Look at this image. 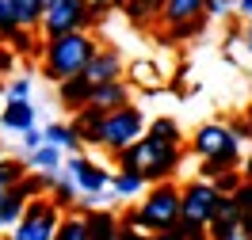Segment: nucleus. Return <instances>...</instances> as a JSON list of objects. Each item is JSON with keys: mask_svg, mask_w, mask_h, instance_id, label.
<instances>
[{"mask_svg": "<svg viewBox=\"0 0 252 240\" xmlns=\"http://www.w3.org/2000/svg\"><path fill=\"white\" fill-rule=\"evenodd\" d=\"M218 206H221V191L214 179H195V183L184 187V217L188 221L210 225L218 217Z\"/></svg>", "mask_w": 252, "mask_h": 240, "instance_id": "obj_8", "label": "nucleus"}, {"mask_svg": "<svg viewBox=\"0 0 252 240\" xmlns=\"http://www.w3.org/2000/svg\"><path fill=\"white\" fill-rule=\"evenodd\" d=\"M237 12H241L245 19H252V0H237Z\"/></svg>", "mask_w": 252, "mask_h": 240, "instance_id": "obj_38", "label": "nucleus"}, {"mask_svg": "<svg viewBox=\"0 0 252 240\" xmlns=\"http://www.w3.org/2000/svg\"><path fill=\"white\" fill-rule=\"evenodd\" d=\"M50 4H58V0H46V8H50Z\"/></svg>", "mask_w": 252, "mask_h": 240, "instance_id": "obj_44", "label": "nucleus"}, {"mask_svg": "<svg viewBox=\"0 0 252 240\" xmlns=\"http://www.w3.org/2000/svg\"><path fill=\"white\" fill-rule=\"evenodd\" d=\"M206 16V0H164L160 4V23H195Z\"/></svg>", "mask_w": 252, "mask_h": 240, "instance_id": "obj_13", "label": "nucleus"}, {"mask_svg": "<svg viewBox=\"0 0 252 240\" xmlns=\"http://www.w3.org/2000/svg\"><path fill=\"white\" fill-rule=\"evenodd\" d=\"M65 172L77 179L80 194H111V172L99 168L95 160H88L84 153H69L65 157Z\"/></svg>", "mask_w": 252, "mask_h": 240, "instance_id": "obj_9", "label": "nucleus"}, {"mask_svg": "<svg viewBox=\"0 0 252 240\" xmlns=\"http://www.w3.org/2000/svg\"><path fill=\"white\" fill-rule=\"evenodd\" d=\"M50 198H54L62 210H73V206H80V198H84V194H80L77 179L69 176V172H62V176L54 179V187H50Z\"/></svg>", "mask_w": 252, "mask_h": 240, "instance_id": "obj_22", "label": "nucleus"}, {"mask_svg": "<svg viewBox=\"0 0 252 240\" xmlns=\"http://www.w3.org/2000/svg\"><path fill=\"white\" fill-rule=\"evenodd\" d=\"M237 12V0H206V16L210 19H229Z\"/></svg>", "mask_w": 252, "mask_h": 240, "instance_id": "obj_33", "label": "nucleus"}, {"mask_svg": "<svg viewBox=\"0 0 252 240\" xmlns=\"http://www.w3.org/2000/svg\"><path fill=\"white\" fill-rule=\"evenodd\" d=\"M249 23H252V19H249Z\"/></svg>", "mask_w": 252, "mask_h": 240, "instance_id": "obj_45", "label": "nucleus"}, {"mask_svg": "<svg viewBox=\"0 0 252 240\" xmlns=\"http://www.w3.org/2000/svg\"><path fill=\"white\" fill-rule=\"evenodd\" d=\"M206 19H195V23H164V31H160V42L164 46H176V42H188V38H195V34L203 31Z\"/></svg>", "mask_w": 252, "mask_h": 240, "instance_id": "obj_27", "label": "nucleus"}, {"mask_svg": "<svg viewBox=\"0 0 252 240\" xmlns=\"http://www.w3.org/2000/svg\"><path fill=\"white\" fill-rule=\"evenodd\" d=\"M27 202H31V198L19 191V183H16L12 191L0 198V229H12L16 221H23V213H27Z\"/></svg>", "mask_w": 252, "mask_h": 240, "instance_id": "obj_18", "label": "nucleus"}, {"mask_svg": "<svg viewBox=\"0 0 252 240\" xmlns=\"http://www.w3.org/2000/svg\"><path fill=\"white\" fill-rule=\"evenodd\" d=\"M27 172H31V168H27V157H23V160H16V157H0V198L12 191V187H16V183L27 176Z\"/></svg>", "mask_w": 252, "mask_h": 240, "instance_id": "obj_23", "label": "nucleus"}, {"mask_svg": "<svg viewBox=\"0 0 252 240\" xmlns=\"http://www.w3.org/2000/svg\"><path fill=\"white\" fill-rule=\"evenodd\" d=\"M126 103H130V84L126 80H107V84L92 88V107H99V111H119Z\"/></svg>", "mask_w": 252, "mask_h": 240, "instance_id": "obj_15", "label": "nucleus"}, {"mask_svg": "<svg viewBox=\"0 0 252 240\" xmlns=\"http://www.w3.org/2000/svg\"><path fill=\"white\" fill-rule=\"evenodd\" d=\"M126 65H123V53L115 46H99V53H95L92 61H88V69H84V77L92 80V84H107V80H123Z\"/></svg>", "mask_w": 252, "mask_h": 240, "instance_id": "obj_10", "label": "nucleus"}, {"mask_svg": "<svg viewBox=\"0 0 252 240\" xmlns=\"http://www.w3.org/2000/svg\"><path fill=\"white\" fill-rule=\"evenodd\" d=\"M92 27H95V12H92L88 0H58V4L46 8L42 27H38V38H58V34L92 31Z\"/></svg>", "mask_w": 252, "mask_h": 240, "instance_id": "obj_5", "label": "nucleus"}, {"mask_svg": "<svg viewBox=\"0 0 252 240\" xmlns=\"http://www.w3.org/2000/svg\"><path fill=\"white\" fill-rule=\"evenodd\" d=\"M172 237H176V240H210V225L180 217V221H176V229H172Z\"/></svg>", "mask_w": 252, "mask_h": 240, "instance_id": "obj_28", "label": "nucleus"}, {"mask_svg": "<svg viewBox=\"0 0 252 240\" xmlns=\"http://www.w3.org/2000/svg\"><path fill=\"white\" fill-rule=\"evenodd\" d=\"M19 137H23V153H34V149H38V145H46V130H27V133H19Z\"/></svg>", "mask_w": 252, "mask_h": 240, "instance_id": "obj_34", "label": "nucleus"}, {"mask_svg": "<svg viewBox=\"0 0 252 240\" xmlns=\"http://www.w3.org/2000/svg\"><path fill=\"white\" fill-rule=\"evenodd\" d=\"M92 88L95 84L84 77V73H80V77H69V80L58 84V103H62L69 114H77V111H84V107L92 103Z\"/></svg>", "mask_w": 252, "mask_h": 240, "instance_id": "obj_11", "label": "nucleus"}, {"mask_svg": "<svg viewBox=\"0 0 252 240\" xmlns=\"http://www.w3.org/2000/svg\"><path fill=\"white\" fill-rule=\"evenodd\" d=\"M180 157H184V145H168V141H157L145 133L138 145H130L123 153H115L119 168L123 172H142L149 183H164L180 172Z\"/></svg>", "mask_w": 252, "mask_h": 240, "instance_id": "obj_2", "label": "nucleus"}, {"mask_svg": "<svg viewBox=\"0 0 252 240\" xmlns=\"http://www.w3.org/2000/svg\"><path fill=\"white\" fill-rule=\"evenodd\" d=\"M16 4V19L19 27H31V31H38L42 27V16H46V0H12Z\"/></svg>", "mask_w": 252, "mask_h": 240, "instance_id": "obj_24", "label": "nucleus"}, {"mask_svg": "<svg viewBox=\"0 0 252 240\" xmlns=\"http://www.w3.org/2000/svg\"><path fill=\"white\" fill-rule=\"evenodd\" d=\"M241 172H245V179H252V153L241 160Z\"/></svg>", "mask_w": 252, "mask_h": 240, "instance_id": "obj_39", "label": "nucleus"}, {"mask_svg": "<svg viewBox=\"0 0 252 240\" xmlns=\"http://www.w3.org/2000/svg\"><path fill=\"white\" fill-rule=\"evenodd\" d=\"M138 210H142L145 233H172L176 221L184 217V187H176L172 179L149 183V191L142 194Z\"/></svg>", "mask_w": 252, "mask_h": 240, "instance_id": "obj_3", "label": "nucleus"}, {"mask_svg": "<svg viewBox=\"0 0 252 240\" xmlns=\"http://www.w3.org/2000/svg\"><path fill=\"white\" fill-rule=\"evenodd\" d=\"M88 4H111V8H115V0H88Z\"/></svg>", "mask_w": 252, "mask_h": 240, "instance_id": "obj_43", "label": "nucleus"}, {"mask_svg": "<svg viewBox=\"0 0 252 240\" xmlns=\"http://www.w3.org/2000/svg\"><path fill=\"white\" fill-rule=\"evenodd\" d=\"M88 240H115L123 229V217H115L111 210H88Z\"/></svg>", "mask_w": 252, "mask_h": 240, "instance_id": "obj_17", "label": "nucleus"}, {"mask_svg": "<svg viewBox=\"0 0 252 240\" xmlns=\"http://www.w3.org/2000/svg\"><path fill=\"white\" fill-rule=\"evenodd\" d=\"M241 46H245V50L252 53V23H249V31H245V38H241Z\"/></svg>", "mask_w": 252, "mask_h": 240, "instance_id": "obj_40", "label": "nucleus"}, {"mask_svg": "<svg viewBox=\"0 0 252 240\" xmlns=\"http://www.w3.org/2000/svg\"><path fill=\"white\" fill-rule=\"evenodd\" d=\"M115 240H153V233H138V229H126V225H123Z\"/></svg>", "mask_w": 252, "mask_h": 240, "instance_id": "obj_36", "label": "nucleus"}, {"mask_svg": "<svg viewBox=\"0 0 252 240\" xmlns=\"http://www.w3.org/2000/svg\"><path fill=\"white\" fill-rule=\"evenodd\" d=\"M99 53V42L92 38V31H69V34H58V38H42V73L46 80L62 84L69 77H80L88 61Z\"/></svg>", "mask_w": 252, "mask_h": 240, "instance_id": "obj_1", "label": "nucleus"}, {"mask_svg": "<svg viewBox=\"0 0 252 240\" xmlns=\"http://www.w3.org/2000/svg\"><path fill=\"white\" fill-rule=\"evenodd\" d=\"M130 77L138 80V84H160L157 65H153V61H134V65H130Z\"/></svg>", "mask_w": 252, "mask_h": 240, "instance_id": "obj_30", "label": "nucleus"}, {"mask_svg": "<svg viewBox=\"0 0 252 240\" xmlns=\"http://www.w3.org/2000/svg\"><path fill=\"white\" fill-rule=\"evenodd\" d=\"M54 240H88V217L84 213H62Z\"/></svg>", "mask_w": 252, "mask_h": 240, "instance_id": "obj_25", "label": "nucleus"}, {"mask_svg": "<svg viewBox=\"0 0 252 240\" xmlns=\"http://www.w3.org/2000/svg\"><path fill=\"white\" fill-rule=\"evenodd\" d=\"M145 130H149V122H145V114L138 111L134 103H126L119 111H107V122H103V149H107V153H123V149L142 141Z\"/></svg>", "mask_w": 252, "mask_h": 240, "instance_id": "obj_6", "label": "nucleus"}, {"mask_svg": "<svg viewBox=\"0 0 252 240\" xmlns=\"http://www.w3.org/2000/svg\"><path fill=\"white\" fill-rule=\"evenodd\" d=\"M4 96H8V99H31V77H27V73H19V77L4 88Z\"/></svg>", "mask_w": 252, "mask_h": 240, "instance_id": "obj_31", "label": "nucleus"}, {"mask_svg": "<svg viewBox=\"0 0 252 240\" xmlns=\"http://www.w3.org/2000/svg\"><path fill=\"white\" fill-rule=\"evenodd\" d=\"M145 133H149V137H157V141H168V145H184V133H180V122H176V118H168V114H160V118H153Z\"/></svg>", "mask_w": 252, "mask_h": 240, "instance_id": "obj_26", "label": "nucleus"}, {"mask_svg": "<svg viewBox=\"0 0 252 240\" xmlns=\"http://www.w3.org/2000/svg\"><path fill=\"white\" fill-rule=\"evenodd\" d=\"M58 225H62V206H58L50 194H42V198H31V202H27L23 221H16L8 229V240H54Z\"/></svg>", "mask_w": 252, "mask_h": 240, "instance_id": "obj_4", "label": "nucleus"}, {"mask_svg": "<svg viewBox=\"0 0 252 240\" xmlns=\"http://www.w3.org/2000/svg\"><path fill=\"white\" fill-rule=\"evenodd\" d=\"M145 187H149V179L142 176V172H115L111 176V194L115 198H138V194H145Z\"/></svg>", "mask_w": 252, "mask_h": 240, "instance_id": "obj_19", "label": "nucleus"}, {"mask_svg": "<svg viewBox=\"0 0 252 240\" xmlns=\"http://www.w3.org/2000/svg\"><path fill=\"white\" fill-rule=\"evenodd\" d=\"M237 202H241V221H245V229L252 233V179H245V183H241Z\"/></svg>", "mask_w": 252, "mask_h": 240, "instance_id": "obj_29", "label": "nucleus"}, {"mask_svg": "<svg viewBox=\"0 0 252 240\" xmlns=\"http://www.w3.org/2000/svg\"><path fill=\"white\" fill-rule=\"evenodd\" d=\"M153 240H176L172 233H153Z\"/></svg>", "mask_w": 252, "mask_h": 240, "instance_id": "obj_41", "label": "nucleus"}, {"mask_svg": "<svg viewBox=\"0 0 252 240\" xmlns=\"http://www.w3.org/2000/svg\"><path fill=\"white\" fill-rule=\"evenodd\" d=\"M19 27V19H16V4L12 0H0V38L8 31H16Z\"/></svg>", "mask_w": 252, "mask_h": 240, "instance_id": "obj_32", "label": "nucleus"}, {"mask_svg": "<svg viewBox=\"0 0 252 240\" xmlns=\"http://www.w3.org/2000/svg\"><path fill=\"white\" fill-rule=\"evenodd\" d=\"M65 149H58V145H38L34 153H27V168L31 172H50V176H58V172H65Z\"/></svg>", "mask_w": 252, "mask_h": 240, "instance_id": "obj_16", "label": "nucleus"}, {"mask_svg": "<svg viewBox=\"0 0 252 240\" xmlns=\"http://www.w3.org/2000/svg\"><path fill=\"white\" fill-rule=\"evenodd\" d=\"M245 118H249V141H252V107H249V114H245Z\"/></svg>", "mask_w": 252, "mask_h": 240, "instance_id": "obj_42", "label": "nucleus"}, {"mask_svg": "<svg viewBox=\"0 0 252 240\" xmlns=\"http://www.w3.org/2000/svg\"><path fill=\"white\" fill-rule=\"evenodd\" d=\"M12 65H16V50L0 42V73H12Z\"/></svg>", "mask_w": 252, "mask_h": 240, "instance_id": "obj_35", "label": "nucleus"}, {"mask_svg": "<svg viewBox=\"0 0 252 240\" xmlns=\"http://www.w3.org/2000/svg\"><path fill=\"white\" fill-rule=\"evenodd\" d=\"M0 126L16 130V133L34 130V103H31V99H8L4 111H0Z\"/></svg>", "mask_w": 252, "mask_h": 240, "instance_id": "obj_14", "label": "nucleus"}, {"mask_svg": "<svg viewBox=\"0 0 252 240\" xmlns=\"http://www.w3.org/2000/svg\"><path fill=\"white\" fill-rule=\"evenodd\" d=\"M160 4L164 0H123V12L130 23H138V27H145V23H153V19H160Z\"/></svg>", "mask_w": 252, "mask_h": 240, "instance_id": "obj_20", "label": "nucleus"}, {"mask_svg": "<svg viewBox=\"0 0 252 240\" xmlns=\"http://www.w3.org/2000/svg\"><path fill=\"white\" fill-rule=\"evenodd\" d=\"M191 153L199 160L206 157H225L233 160V164H241V137H237L233 130H229V122H203V126L191 133Z\"/></svg>", "mask_w": 252, "mask_h": 240, "instance_id": "obj_7", "label": "nucleus"}, {"mask_svg": "<svg viewBox=\"0 0 252 240\" xmlns=\"http://www.w3.org/2000/svg\"><path fill=\"white\" fill-rule=\"evenodd\" d=\"M46 145H58L65 153H80L84 141H80V133L73 130V122H50L46 126Z\"/></svg>", "mask_w": 252, "mask_h": 240, "instance_id": "obj_21", "label": "nucleus"}, {"mask_svg": "<svg viewBox=\"0 0 252 240\" xmlns=\"http://www.w3.org/2000/svg\"><path fill=\"white\" fill-rule=\"evenodd\" d=\"M103 122H107V111H99V107H84V111L73 114V130L80 133V141L95 149V145H103Z\"/></svg>", "mask_w": 252, "mask_h": 240, "instance_id": "obj_12", "label": "nucleus"}, {"mask_svg": "<svg viewBox=\"0 0 252 240\" xmlns=\"http://www.w3.org/2000/svg\"><path fill=\"white\" fill-rule=\"evenodd\" d=\"M229 130H233L241 141H249V118H233V122H229Z\"/></svg>", "mask_w": 252, "mask_h": 240, "instance_id": "obj_37", "label": "nucleus"}]
</instances>
